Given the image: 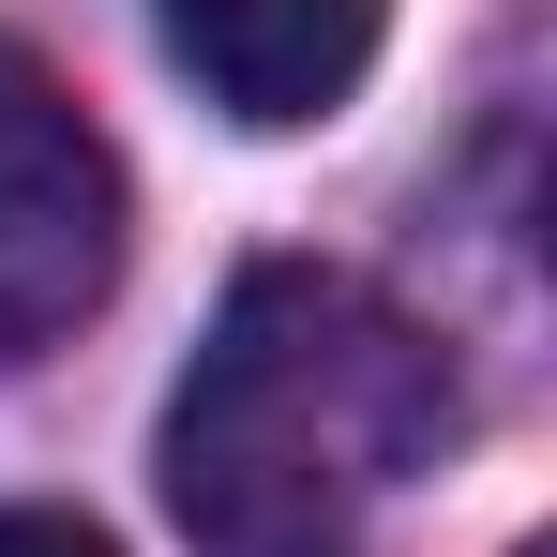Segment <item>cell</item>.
Segmentation results:
<instances>
[{
  "label": "cell",
  "instance_id": "4",
  "mask_svg": "<svg viewBox=\"0 0 557 557\" xmlns=\"http://www.w3.org/2000/svg\"><path fill=\"white\" fill-rule=\"evenodd\" d=\"M0 557H121L91 512H0Z\"/></svg>",
  "mask_w": 557,
  "mask_h": 557
},
{
  "label": "cell",
  "instance_id": "2",
  "mask_svg": "<svg viewBox=\"0 0 557 557\" xmlns=\"http://www.w3.org/2000/svg\"><path fill=\"white\" fill-rule=\"evenodd\" d=\"M106 272H121V151L30 46H0V362L61 347Z\"/></svg>",
  "mask_w": 557,
  "mask_h": 557
},
{
  "label": "cell",
  "instance_id": "5",
  "mask_svg": "<svg viewBox=\"0 0 557 557\" xmlns=\"http://www.w3.org/2000/svg\"><path fill=\"white\" fill-rule=\"evenodd\" d=\"M528 557H543V543H528Z\"/></svg>",
  "mask_w": 557,
  "mask_h": 557
},
{
  "label": "cell",
  "instance_id": "1",
  "mask_svg": "<svg viewBox=\"0 0 557 557\" xmlns=\"http://www.w3.org/2000/svg\"><path fill=\"white\" fill-rule=\"evenodd\" d=\"M453 362L362 272L257 257L166 392V512L196 557H362V528L453 453Z\"/></svg>",
  "mask_w": 557,
  "mask_h": 557
},
{
  "label": "cell",
  "instance_id": "3",
  "mask_svg": "<svg viewBox=\"0 0 557 557\" xmlns=\"http://www.w3.org/2000/svg\"><path fill=\"white\" fill-rule=\"evenodd\" d=\"M151 15H166V61L257 136L332 121L376 76V30H392V0H151Z\"/></svg>",
  "mask_w": 557,
  "mask_h": 557
}]
</instances>
